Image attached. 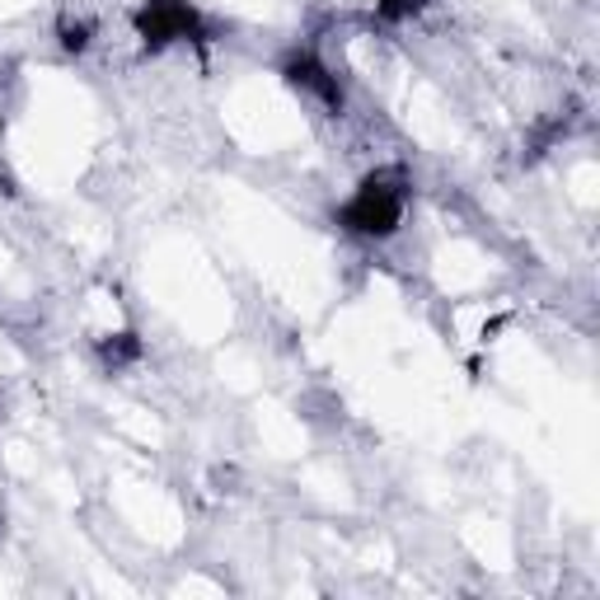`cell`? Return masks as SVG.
<instances>
[{"mask_svg": "<svg viewBox=\"0 0 600 600\" xmlns=\"http://www.w3.org/2000/svg\"><path fill=\"white\" fill-rule=\"evenodd\" d=\"M403 207H409V179H403V169H376L347 198V207L338 211V225L362 240H390L403 221Z\"/></svg>", "mask_w": 600, "mask_h": 600, "instance_id": "6da1fadb", "label": "cell"}, {"mask_svg": "<svg viewBox=\"0 0 600 600\" xmlns=\"http://www.w3.org/2000/svg\"><path fill=\"white\" fill-rule=\"evenodd\" d=\"M281 76H287V85L296 95H305L314 109H324L329 118H338L343 113V85H338V76L314 57L310 47H300V52H291L287 62H281Z\"/></svg>", "mask_w": 600, "mask_h": 600, "instance_id": "3957f363", "label": "cell"}, {"mask_svg": "<svg viewBox=\"0 0 600 600\" xmlns=\"http://www.w3.org/2000/svg\"><path fill=\"white\" fill-rule=\"evenodd\" d=\"M136 33L146 47H169V43H207V20L188 0H146L136 10Z\"/></svg>", "mask_w": 600, "mask_h": 600, "instance_id": "7a4b0ae2", "label": "cell"}, {"mask_svg": "<svg viewBox=\"0 0 600 600\" xmlns=\"http://www.w3.org/2000/svg\"><path fill=\"white\" fill-rule=\"evenodd\" d=\"M427 10V0H376V14L385 24H399V20H413V14Z\"/></svg>", "mask_w": 600, "mask_h": 600, "instance_id": "8992f818", "label": "cell"}, {"mask_svg": "<svg viewBox=\"0 0 600 600\" xmlns=\"http://www.w3.org/2000/svg\"><path fill=\"white\" fill-rule=\"evenodd\" d=\"M132 357H141V338H136V333H118V338L103 343V362H109L113 370H122Z\"/></svg>", "mask_w": 600, "mask_h": 600, "instance_id": "277c9868", "label": "cell"}, {"mask_svg": "<svg viewBox=\"0 0 600 600\" xmlns=\"http://www.w3.org/2000/svg\"><path fill=\"white\" fill-rule=\"evenodd\" d=\"M0 535H5V516H0Z\"/></svg>", "mask_w": 600, "mask_h": 600, "instance_id": "52a82bcc", "label": "cell"}, {"mask_svg": "<svg viewBox=\"0 0 600 600\" xmlns=\"http://www.w3.org/2000/svg\"><path fill=\"white\" fill-rule=\"evenodd\" d=\"M57 38H62L66 52H85V47L95 43V29H90V20H62Z\"/></svg>", "mask_w": 600, "mask_h": 600, "instance_id": "5b68a950", "label": "cell"}]
</instances>
